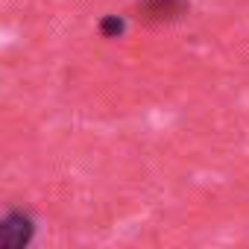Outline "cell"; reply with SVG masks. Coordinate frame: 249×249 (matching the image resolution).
Segmentation results:
<instances>
[{
	"label": "cell",
	"instance_id": "6da1fadb",
	"mask_svg": "<svg viewBox=\"0 0 249 249\" xmlns=\"http://www.w3.org/2000/svg\"><path fill=\"white\" fill-rule=\"evenodd\" d=\"M135 12L144 24L150 27H161V24H173L188 12V0H138Z\"/></svg>",
	"mask_w": 249,
	"mask_h": 249
},
{
	"label": "cell",
	"instance_id": "7a4b0ae2",
	"mask_svg": "<svg viewBox=\"0 0 249 249\" xmlns=\"http://www.w3.org/2000/svg\"><path fill=\"white\" fill-rule=\"evenodd\" d=\"M33 220L21 211H9L6 217H0V249H27L33 240Z\"/></svg>",
	"mask_w": 249,
	"mask_h": 249
},
{
	"label": "cell",
	"instance_id": "3957f363",
	"mask_svg": "<svg viewBox=\"0 0 249 249\" xmlns=\"http://www.w3.org/2000/svg\"><path fill=\"white\" fill-rule=\"evenodd\" d=\"M100 33H103V38H117V36L123 33V21H120L117 15H106V18L100 21Z\"/></svg>",
	"mask_w": 249,
	"mask_h": 249
}]
</instances>
